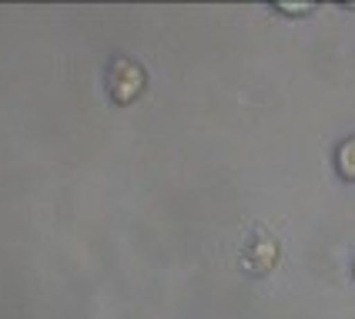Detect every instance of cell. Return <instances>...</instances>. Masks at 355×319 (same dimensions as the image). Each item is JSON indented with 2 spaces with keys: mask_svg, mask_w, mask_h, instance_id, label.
I'll use <instances>...</instances> for the list:
<instances>
[{
  "mask_svg": "<svg viewBox=\"0 0 355 319\" xmlns=\"http://www.w3.org/2000/svg\"><path fill=\"white\" fill-rule=\"evenodd\" d=\"M278 10H288V14H309L312 3H278Z\"/></svg>",
  "mask_w": 355,
  "mask_h": 319,
  "instance_id": "277c9868",
  "label": "cell"
},
{
  "mask_svg": "<svg viewBox=\"0 0 355 319\" xmlns=\"http://www.w3.org/2000/svg\"><path fill=\"white\" fill-rule=\"evenodd\" d=\"M278 262V242L272 236H255L252 245L245 249V265L252 269V272H268V269H275Z\"/></svg>",
  "mask_w": 355,
  "mask_h": 319,
  "instance_id": "7a4b0ae2",
  "label": "cell"
},
{
  "mask_svg": "<svg viewBox=\"0 0 355 319\" xmlns=\"http://www.w3.org/2000/svg\"><path fill=\"white\" fill-rule=\"evenodd\" d=\"M107 88H111V98L118 101V104H131V101H138L141 91H144V71H141L135 60L118 58L111 64Z\"/></svg>",
  "mask_w": 355,
  "mask_h": 319,
  "instance_id": "6da1fadb",
  "label": "cell"
},
{
  "mask_svg": "<svg viewBox=\"0 0 355 319\" xmlns=\"http://www.w3.org/2000/svg\"><path fill=\"white\" fill-rule=\"evenodd\" d=\"M336 165H338V172H342L345 179L355 181V138L342 141V148H338V155H336Z\"/></svg>",
  "mask_w": 355,
  "mask_h": 319,
  "instance_id": "3957f363",
  "label": "cell"
}]
</instances>
